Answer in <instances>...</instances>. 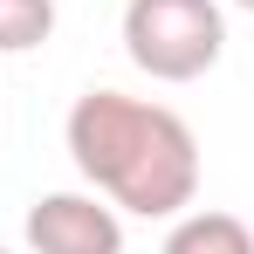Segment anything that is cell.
I'll return each instance as SVG.
<instances>
[{
	"label": "cell",
	"mask_w": 254,
	"mask_h": 254,
	"mask_svg": "<svg viewBox=\"0 0 254 254\" xmlns=\"http://www.w3.org/2000/svg\"><path fill=\"white\" fill-rule=\"evenodd\" d=\"M234 7H241V14H254V0H234Z\"/></svg>",
	"instance_id": "6"
},
{
	"label": "cell",
	"mask_w": 254,
	"mask_h": 254,
	"mask_svg": "<svg viewBox=\"0 0 254 254\" xmlns=\"http://www.w3.org/2000/svg\"><path fill=\"white\" fill-rule=\"evenodd\" d=\"M0 254H14V248H0Z\"/></svg>",
	"instance_id": "7"
},
{
	"label": "cell",
	"mask_w": 254,
	"mask_h": 254,
	"mask_svg": "<svg viewBox=\"0 0 254 254\" xmlns=\"http://www.w3.org/2000/svg\"><path fill=\"white\" fill-rule=\"evenodd\" d=\"M21 234L28 254H124V213L103 192H42Z\"/></svg>",
	"instance_id": "3"
},
{
	"label": "cell",
	"mask_w": 254,
	"mask_h": 254,
	"mask_svg": "<svg viewBox=\"0 0 254 254\" xmlns=\"http://www.w3.org/2000/svg\"><path fill=\"white\" fill-rule=\"evenodd\" d=\"M124 55L151 83H199L227 55L220 0H124Z\"/></svg>",
	"instance_id": "2"
},
{
	"label": "cell",
	"mask_w": 254,
	"mask_h": 254,
	"mask_svg": "<svg viewBox=\"0 0 254 254\" xmlns=\"http://www.w3.org/2000/svg\"><path fill=\"white\" fill-rule=\"evenodd\" d=\"M69 158L117 213L179 220L199 199V137L172 103H144L124 89H83L69 103Z\"/></svg>",
	"instance_id": "1"
},
{
	"label": "cell",
	"mask_w": 254,
	"mask_h": 254,
	"mask_svg": "<svg viewBox=\"0 0 254 254\" xmlns=\"http://www.w3.org/2000/svg\"><path fill=\"white\" fill-rule=\"evenodd\" d=\"M55 35V0H0V55H28Z\"/></svg>",
	"instance_id": "5"
},
{
	"label": "cell",
	"mask_w": 254,
	"mask_h": 254,
	"mask_svg": "<svg viewBox=\"0 0 254 254\" xmlns=\"http://www.w3.org/2000/svg\"><path fill=\"white\" fill-rule=\"evenodd\" d=\"M165 254H254V227L220 206H186L165 234Z\"/></svg>",
	"instance_id": "4"
}]
</instances>
